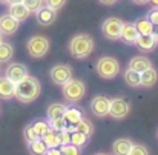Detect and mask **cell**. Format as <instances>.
<instances>
[{
	"mask_svg": "<svg viewBox=\"0 0 158 155\" xmlns=\"http://www.w3.org/2000/svg\"><path fill=\"white\" fill-rule=\"evenodd\" d=\"M135 28H137L140 36H146V34H152L154 25H152V22L148 17H141V19H138L135 22Z\"/></svg>",
	"mask_w": 158,
	"mask_h": 155,
	"instance_id": "cell-24",
	"label": "cell"
},
{
	"mask_svg": "<svg viewBox=\"0 0 158 155\" xmlns=\"http://www.w3.org/2000/svg\"><path fill=\"white\" fill-rule=\"evenodd\" d=\"M109 104L110 100L105 95H97L91 102V111L95 117H106L109 114Z\"/></svg>",
	"mask_w": 158,
	"mask_h": 155,
	"instance_id": "cell-9",
	"label": "cell"
},
{
	"mask_svg": "<svg viewBox=\"0 0 158 155\" xmlns=\"http://www.w3.org/2000/svg\"><path fill=\"white\" fill-rule=\"evenodd\" d=\"M35 17H37V22L43 26H48L55 22L57 19V11L49 8V6H42L37 12H35Z\"/></svg>",
	"mask_w": 158,
	"mask_h": 155,
	"instance_id": "cell-12",
	"label": "cell"
},
{
	"mask_svg": "<svg viewBox=\"0 0 158 155\" xmlns=\"http://www.w3.org/2000/svg\"><path fill=\"white\" fill-rule=\"evenodd\" d=\"M19 26H20V22L15 20L12 15L5 14V15L0 17V34L2 36H12V34H15Z\"/></svg>",
	"mask_w": 158,
	"mask_h": 155,
	"instance_id": "cell-10",
	"label": "cell"
},
{
	"mask_svg": "<svg viewBox=\"0 0 158 155\" xmlns=\"http://www.w3.org/2000/svg\"><path fill=\"white\" fill-rule=\"evenodd\" d=\"M123 20L118 17H107L103 25H102V32L107 40H118L121 36V28H123Z\"/></svg>",
	"mask_w": 158,
	"mask_h": 155,
	"instance_id": "cell-6",
	"label": "cell"
},
{
	"mask_svg": "<svg viewBox=\"0 0 158 155\" xmlns=\"http://www.w3.org/2000/svg\"><path fill=\"white\" fill-rule=\"evenodd\" d=\"M45 2H46V6L52 8L55 11L61 9V8L64 6V3H66V0H45Z\"/></svg>",
	"mask_w": 158,
	"mask_h": 155,
	"instance_id": "cell-34",
	"label": "cell"
},
{
	"mask_svg": "<svg viewBox=\"0 0 158 155\" xmlns=\"http://www.w3.org/2000/svg\"><path fill=\"white\" fill-rule=\"evenodd\" d=\"M95 69H97V74L102 78L110 80V78H115L120 74V63L114 57H102L97 61Z\"/></svg>",
	"mask_w": 158,
	"mask_h": 155,
	"instance_id": "cell-3",
	"label": "cell"
},
{
	"mask_svg": "<svg viewBox=\"0 0 158 155\" xmlns=\"http://www.w3.org/2000/svg\"><path fill=\"white\" fill-rule=\"evenodd\" d=\"M152 66V63H151V60L148 58V57H144V55H137V57H132L131 58V61H129V68L131 69H134V71H137V72H143V71H146V69H149Z\"/></svg>",
	"mask_w": 158,
	"mask_h": 155,
	"instance_id": "cell-17",
	"label": "cell"
},
{
	"mask_svg": "<svg viewBox=\"0 0 158 155\" xmlns=\"http://www.w3.org/2000/svg\"><path fill=\"white\" fill-rule=\"evenodd\" d=\"M60 151H61V155H81V151L80 148L74 146V145H64V146H60Z\"/></svg>",
	"mask_w": 158,
	"mask_h": 155,
	"instance_id": "cell-32",
	"label": "cell"
},
{
	"mask_svg": "<svg viewBox=\"0 0 158 155\" xmlns=\"http://www.w3.org/2000/svg\"><path fill=\"white\" fill-rule=\"evenodd\" d=\"M100 3H103V5H114V3H117L118 0H98Z\"/></svg>",
	"mask_w": 158,
	"mask_h": 155,
	"instance_id": "cell-40",
	"label": "cell"
},
{
	"mask_svg": "<svg viewBox=\"0 0 158 155\" xmlns=\"http://www.w3.org/2000/svg\"><path fill=\"white\" fill-rule=\"evenodd\" d=\"M29 9L23 5V2L22 3H14V5H9V15H12L15 20H19V22H23V20H26L28 17H29Z\"/></svg>",
	"mask_w": 158,
	"mask_h": 155,
	"instance_id": "cell-16",
	"label": "cell"
},
{
	"mask_svg": "<svg viewBox=\"0 0 158 155\" xmlns=\"http://www.w3.org/2000/svg\"><path fill=\"white\" fill-rule=\"evenodd\" d=\"M123 77H124V82H126L127 86H131V88H138V86H141V74H140V72H137V71L127 68V69L124 71Z\"/></svg>",
	"mask_w": 158,
	"mask_h": 155,
	"instance_id": "cell-21",
	"label": "cell"
},
{
	"mask_svg": "<svg viewBox=\"0 0 158 155\" xmlns=\"http://www.w3.org/2000/svg\"><path fill=\"white\" fill-rule=\"evenodd\" d=\"M49 126L52 129H57V131H64L68 128V123L64 120V117H60V118H52L49 120Z\"/></svg>",
	"mask_w": 158,
	"mask_h": 155,
	"instance_id": "cell-31",
	"label": "cell"
},
{
	"mask_svg": "<svg viewBox=\"0 0 158 155\" xmlns=\"http://www.w3.org/2000/svg\"><path fill=\"white\" fill-rule=\"evenodd\" d=\"M75 131H78V132H81V134H85V135L91 137V135L94 134V126H92L91 120L83 118V120H81V121L75 126Z\"/></svg>",
	"mask_w": 158,
	"mask_h": 155,
	"instance_id": "cell-29",
	"label": "cell"
},
{
	"mask_svg": "<svg viewBox=\"0 0 158 155\" xmlns=\"http://www.w3.org/2000/svg\"><path fill=\"white\" fill-rule=\"evenodd\" d=\"M157 138H158V132H157Z\"/></svg>",
	"mask_w": 158,
	"mask_h": 155,
	"instance_id": "cell-47",
	"label": "cell"
},
{
	"mask_svg": "<svg viewBox=\"0 0 158 155\" xmlns=\"http://www.w3.org/2000/svg\"><path fill=\"white\" fill-rule=\"evenodd\" d=\"M14 92H15V83L8 77H0V98L9 100L14 97Z\"/></svg>",
	"mask_w": 158,
	"mask_h": 155,
	"instance_id": "cell-14",
	"label": "cell"
},
{
	"mask_svg": "<svg viewBox=\"0 0 158 155\" xmlns=\"http://www.w3.org/2000/svg\"><path fill=\"white\" fill-rule=\"evenodd\" d=\"M138 36H140V34H138V31H137V28H135V23H123L120 39H121L126 45H135Z\"/></svg>",
	"mask_w": 158,
	"mask_h": 155,
	"instance_id": "cell-13",
	"label": "cell"
},
{
	"mask_svg": "<svg viewBox=\"0 0 158 155\" xmlns=\"http://www.w3.org/2000/svg\"><path fill=\"white\" fill-rule=\"evenodd\" d=\"M42 138L45 140V143L48 145V148H60L61 146V131H57V129L49 128Z\"/></svg>",
	"mask_w": 158,
	"mask_h": 155,
	"instance_id": "cell-18",
	"label": "cell"
},
{
	"mask_svg": "<svg viewBox=\"0 0 158 155\" xmlns=\"http://www.w3.org/2000/svg\"><path fill=\"white\" fill-rule=\"evenodd\" d=\"M64 112H66V106L61 103H52L49 104V107H48V118L49 120H52V118H60V117H63L64 115Z\"/></svg>",
	"mask_w": 158,
	"mask_h": 155,
	"instance_id": "cell-25",
	"label": "cell"
},
{
	"mask_svg": "<svg viewBox=\"0 0 158 155\" xmlns=\"http://www.w3.org/2000/svg\"><path fill=\"white\" fill-rule=\"evenodd\" d=\"M134 3H137V5H144V3H148L149 0H132Z\"/></svg>",
	"mask_w": 158,
	"mask_h": 155,
	"instance_id": "cell-41",
	"label": "cell"
},
{
	"mask_svg": "<svg viewBox=\"0 0 158 155\" xmlns=\"http://www.w3.org/2000/svg\"><path fill=\"white\" fill-rule=\"evenodd\" d=\"M26 49L32 58H42L49 51V40L43 36H34L28 40Z\"/></svg>",
	"mask_w": 158,
	"mask_h": 155,
	"instance_id": "cell-5",
	"label": "cell"
},
{
	"mask_svg": "<svg viewBox=\"0 0 158 155\" xmlns=\"http://www.w3.org/2000/svg\"><path fill=\"white\" fill-rule=\"evenodd\" d=\"M22 2H23V0H8L6 3H8V5H14V3H22Z\"/></svg>",
	"mask_w": 158,
	"mask_h": 155,
	"instance_id": "cell-42",
	"label": "cell"
},
{
	"mask_svg": "<svg viewBox=\"0 0 158 155\" xmlns=\"http://www.w3.org/2000/svg\"><path fill=\"white\" fill-rule=\"evenodd\" d=\"M71 131H68V129H64V131H61V146H64V145H69L71 143Z\"/></svg>",
	"mask_w": 158,
	"mask_h": 155,
	"instance_id": "cell-36",
	"label": "cell"
},
{
	"mask_svg": "<svg viewBox=\"0 0 158 155\" xmlns=\"http://www.w3.org/2000/svg\"><path fill=\"white\" fill-rule=\"evenodd\" d=\"M45 155H61V151H60V148H48Z\"/></svg>",
	"mask_w": 158,
	"mask_h": 155,
	"instance_id": "cell-38",
	"label": "cell"
},
{
	"mask_svg": "<svg viewBox=\"0 0 158 155\" xmlns=\"http://www.w3.org/2000/svg\"><path fill=\"white\" fill-rule=\"evenodd\" d=\"M12 54H14V49L9 43H5V42L0 43V63L9 61L12 58Z\"/></svg>",
	"mask_w": 158,
	"mask_h": 155,
	"instance_id": "cell-28",
	"label": "cell"
},
{
	"mask_svg": "<svg viewBox=\"0 0 158 155\" xmlns=\"http://www.w3.org/2000/svg\"><path fill=\"white\" fill-rule=\"evenodd\" d=\"M49 77L57 86H63L72 78V69L68 65H55L49 71Z\"/></svg>",
	"mask_w": 158,
	"mask_h": 155,
	"instance_id": "cell-7",
	"label": "cell"
},
{
	"mask_svg": "<svg viewBox=\"0 0 158 155\" xmlns=\"http://www.w3.org/2000/svg\"><path fill=\"white\" fill-rule=\"evenodd\" d=\"M28 74V68L22 63H11L8 68H6V77L9 80H12L14 83H19L20 80H23Z\"/></svg>",
	"mask_w": 158,
	"mask_h": 155,
	"instance_id": "cell-11",
	"label": "cell"
},
{
	"mask_svg": "<svg viewBox=\"0 0 158 155\" xmlns=\"http://www.w3.org/2000/svg\"><path fill=\"white\" fill-rule=\"evenodd\" d=\"M158 80V72L151 66L149 69L141 72V86L144 88H152Z\"/></svg>",
	"mask_w": 158,
	"mask_h": 155,
	"instance_id": "cell-22",
	"label": "cell"
},
{
	"mask_svg": "<svg viewBox=\"0 0 158 155\" xmlns=\"http://www.w3.org/2000/svg\"><path fill=\"white\" fill-rule=\"evenodd\" d=\"M69 51L74 58H86L94 51V39L89 34H77L69 42Z\"/></svg>",
	"mask_w": 158,
	"mask_h": 155,
	"instance_id": "cell-2",
	"label": "cell"
},
{
	"mask_svg": "<svg viewBox=\"0 0 158 155\" xmlns=\"http://www.w3.org/2000/svg\"><path fill=\"white\" fill-rule=\"evenodd\" d=\"M88 141H89V137L85 135V134H81V132H78V131H74L71 134V145H74V146H77L80 149L85 148L88 145Z\"/></svg>",
	"mask_w": 158,
	"mask_h": 155,
	"instance_id": "cell-26",
	"label": "cell"
},
{
	"mask_svg": "<svg viewBox=\"0 0 158 155\" xmlns=\"http://www.w3.org/2000/svg\"><path fill=\"white\" fill-rule=\"evenodd\" d=\"M40 91H42L40 82L35 77L26 75L23 80H20L19 83H15L14 97L19 102H22V103H32L40 95Z\"/></svg>",
	"mask_w": 158,
	"mask_h": 155,
	"instance_id": "cell-1",
	"label": "cell"
},
{
	"mask_svg": "<svg viewBox=\"0 0 158 155\" xmlns=\"http://www.w3.org/2000/svg\"><path fill=\"white\" fill-rule=\"evenodd\" d=\"M63 117H64L68 126H69V124H71V126H77V124L85 118L83 111H80L78 107H66V112H64Z\"/></svg>",
	"mask_w": 158,
	"mask_h": 155,
	"instance_id": "cell-19",
	"label": "cell"
},
{
	"mask_svg": "<svg viewBox=\"0 0 158 155\" xmlns=\"http://www.w3.org/2000/svg\"><path fill=\"white\" fill-rule=\"evenodd\" d=\"M45 0H23V5L29 9V12H37L43 6Z\"/></svg>",
	"mask_w": 158,
	"mask_h": 155,
	"instance_id": "cell-30",
	"label": "cell"
},
{
	"mask_svg": "<svg viewBox=\"0 0 158 155\" xmlns=\"http://www.w3.org/2000/svg\"><path fill=\"white\" fill-rule=\"evenodd\" d=\"M148 19L152 22V25H158V8H154V9L148 14Z\"/></svg>",
	"mask_w": 158,
	"mask_h": 155,
	"instance_id": "cell-37",
	"label": "cell"
},
{
	"mask_svg": "<svg viewBox=\"0 0 158 155\" xmlns=\"http://www.w3.org/2000/svg\"><path fill=\"white\" fill-rule=\"evenodd\" d=\"M127 114H129V104H127L126 100H123V98H114V100H110L109 114L107 115H110L115 120H121Z\"/></svg>",
	"mask_w": 158,
	"mask_h": 155,
	"instance_id": "cell-8",
	"label": "cell"
},
{
	"mask_svg": "<svg viewBox=\"0 0 158 155\" xmlns=\"http://www.w3.org/2000/svg\"><path fill=\"white\" fill-rule=\"evenodd\" d=\"M28 148L32 155H45L48 151V145L45 143L43 138H35L32 141H28Z\"/></svg>",
	"mask_w": 158,
	"mask_h": 155,
	"instance_id": "cell-23",
	"label": "cell"
},
{
	"mask_svg": "<svg viewBox=\"0 0 158 155\" xmlns=\"http://www.w3.org/2000/svg\"><path fill=\"white\" fill-rule=\"evenodd\" d=\"M95 155H109V154H105V152H98V154H95Z\"/></svg>",
	"mask_w": 158,
	"mask_h": 155,
	"instance_id": "cell-44",
	"label": "cell"
},
{
	"mask_svg": "<svg viewBox=\"0 0 158 155\" xmlns=\"http://www.w3.org/2000/svg\"><path fill=\"white\" fill-rule=\"evenodd\" d=\"M61 94H63V97H64L66 102H69V103H78L83 98V95H85V85L80 80L71 78L68 83H64L61 86Z\"/></svg>",
	"mask_w": 158,
	"mask_h": 155,
	"instance_id": "cell-4",
	"label": "cell"
},
{
	"mask_svg": "<svg viewBox=\"0 0 158 155\" xmlns=\"http://www.w3.org/2000/svg\"><path fill=\"white\" fill-rule=\"evenodd\" d=\"M132 146H134L132 140H129V138H118L112 145V152H114V155H129Z\"/></svg>",
	"mask_w": 158,
	"mask_h": 155,
	"instance_id": "cell-15",
	"label": "cell"
},
{
	"mask_svg": "<svg viewBox=\"0 0 158 155\" xmlns=\"http://www.w3.org/2000/svg\"><path fill=\"white\" fill-rule=\"evenodd\" d=\"M149 3H151L154 8H158V0H149Z\"/></svg>",
	"mask_w": 158,
	"mask_h": 155,
	"instance_id": "cell-43",
	"label": "cell"
},
{
	"mask_svg": "<svg viewBox=\"0 0 158 155\" xmlns=\"http://www.w3.org/2000/svg\"><path fill=\"white\" fill-rule=\"evenodd\" d=\"M25 138H26V141H32V140H35V138H39L37 137V134L34 132V129H32V126L29 124V126H26L25 128Z\"/></svg>",
	"mask_w": 158,
	"mask_h": 155,
	"instance_id": "cell-35",
	"label": "cell"
},
{
	"mask_svg": "<svg viewBox=\"0 0 158 155\" xmlns=\"http://www.w3.org/2000/svg\"><path fill=\"white\" fill-rule=\"evenodd\" d=\"M2 42H3V36L0 34V43H2Z\"/></svg>",
	"mask_w": 158,
	"mask_h": 155,
	"instance_id": "cell-45",
	"label": "cell"
},
{
	"mask_svg": "<svg viewBox=\"0 0 158 155\" xmlns=\"http://www.w3.org/2000/svg\"><path fill=\"white\" fill-rule=\"evenodd\" d=\"M129 155H149V151L144 145H134Z\"/></svg>",
	"mask_w": 158,
	"mask_h": 155,
	"instance_id": "cell-33",
	"label": "cell"
},
{
	"mask_svg": "<svg viewBox=\"0 0 158 155\" xmlns=\"http://www.w3.org/2000/svg\"><path fill=\"white\" fill-rule=\"evenodd\" d=\"M135 45L138 46L140 51L149 52V51H152V49L155 48L157 42H155V39L152 37V34H146V36H138Z\"/></svg>",
	"mask_w": 158,
	"mask_h": 155,
	"instance_id": "cell-20",
	"label": "cell"
},
{
	"mask_svg": "<svg viewBox=\"0 0 158 155\" xmlns=\"http://www.w3.org/2000/svg\"><path fill=\"white\" fill-rule=\"evenodd\" d=\"M152 37L155 39V42L158 43V25H154V29H152Z\"/></svg>",
	"mask_w": 158,
	"mask_h": 155,
	"instance_id": "cell-39",
	"label": "cell"
},
{
	"mask_svg": "<svg viewBox=\"0 0 158 155\" xmlns=\"http://www.w3.org/2000/svg\"><path fill=\"white\" fill-rule=\"evenodd\" d=\"M31 126H32V129H34V132L37 134L39 138H42L46 134V131L51 128L49 121H46V120H35L34 123H31Z\"/></svg>",
	"mask_w": 158,
	"mask_h": 155,
	"instance_id": "cell-27",
	"label": "cell"
},
{
	"mask_svg": "<svg viewBox=\"0 0 158 155\" xmlns=\"http://www.w3.org/2000/svg\"><path fill=\"white\" fill-rule=\"evenodd\" d=\"M6 2H8V0H0V3H6Z\"/></svg>",
	"mask_w": 158,
	"mask_h": 155,
	"instance_id": "cell-46",
	"label": "cell"
}]
</instances>
